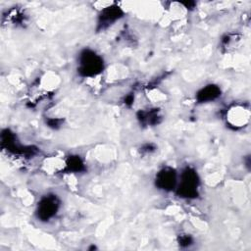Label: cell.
<instances>
[{"instance_id": "obj_1", "label": "cell", "mask_w": 251, "mask_h": 251, "mask_svg": "<svg viewBox=\"0 0 251 251\" xmlns=\"http://www.w3.org/2000/svg\"><path fill=\"white\" fill-rule=\"evenodd\" d=\"M105 69L103 57L95 50L85 47L77 55L76 73L83 78H91L99 75Z\"/></svg>"}, {"instance_id": "obj_2", "label": "cell", "mask_w": 251, "mask_h": 251, "mask_svg": "<svg viewBox=\"0 0 251 251\" xmlns=\"http://www.w3.org/2000/svg\"><path fill=\"white\" fill-rule=\"evenodd\" d=\"M200 176L192 166H185L178 174V180L175 192L180 198L191 200L199 196Z\"/></svg>"}, {"instance_id": "obj_3", "label": "cell", "mask_w": 251, "mask_h": 251, "mask_svg": "<svg viewBox=\"0 0 251 251\" xmlns=\"http://www.w3.org/2000/svg\"><path fill=\"white\" fill-rule=\"evenodd\" d=\"M61 208V199L55 193H47L40 197L36 204L35 216L38 221L48 223L53 220Z\"/></svg>"}, {"instance_id": "obj_4", "label": "cell", "mask_w": 251, "mask_h": 251, "mask_svg": "<svg viewBox=\"0 0 251 251\" xmlns=\"http://www.w3.org/2000/svg\"><path fill=\"white\" fill-rule=\"evenodd\" d=\"M226 123L230 128L237 130L241 129L249 124L250 121V110L249 107L241 104L234 103L230 105L226 111Z\"/></svg>"}, {"instance_id": "obj_5", "label": "cell", "mask_w": 251, "mask_h": 251, "mask_svg": "<svg viewBox=\"0 0 251 251\" xmlns=\"http://www.w3.org/2000/svg\"><path fill=\"white\" fill-rule=\"evenodd\" d=\"M125 16L124 10L117 3H110L109 5L100 9L96 20L97 32L104 31Z\"/></svg>"}, {"instance_id": "obj_6", "label": "cell", "mask_w": 251, "mask_h": 251, "mask_svg": "<svg viewBox=\"0 0 251 251\" xmlns=\"http://www.w3.org/2000/svg\"><path fill=\"white\" fill-rule=\"evenodd\" d=\"M178 180L177 171L171 166L162 167L155 175V187L164 192H172L176 190Z\"/></svg>"}, {"instance_id": "obj_7", "label": "cell", "mask_w": 251, "mask_h": 251, "mask_svg": "<svg viewBox=\"0 0 251 251\" xmlns=\"http://www.w3.org/2000/svg\"><path fill=\"white\" fill-rule=\"evenodd\" d=\"M222 95V89L218 84L208 83L199 88L195 93V100L198 104L214 102Z\"/></svg>"}, {"instance_id": "obj_8", "label": "cell", "mask_w": 251, "mask_h": 251, "mask_svg": "<svg viewBox=\"0 0 251 251\" xmlns=\"http://www.w3.org/2000/svg\"><path fill=\"white\" fill-rule=\"evenodd\" d=\"M63 172L68 174L83 173L86 170L85 163L79 155H70L64 161Z\"/></svg>"}, {"instance_id": "obj_9", "label": "cell", "mask_w": 251, "mask_h": 251, "mask_svg": "<svg viewBox=\"0 0 251 251\" xmlns=\"http://www.w3.org/2000/svg\"><path fill=\"white\" fill-rule=\"evenodd\" d=\"M162 116L157 108L140 110L137 113V119L142 126H156L160 123Z\"/></svg>"}, {"instance_id": "obj_10", "label": "cell", "mask_w": 251, "mask_h": 251, "mask_svg": "<svg viewBox=\"0 0 251 251\" xmlns=\"http://www.w3.org/2000/svg\"><path fill=\"white\" fill-rule=\"evenodd\" d=\"M194 242L193 237L187 233H181L177 237V243L180 248H189Z\"/></svg>"}, {"instance_id": "obj_11", "label": "cell", "mask_w": 251, "mask_h": 251, "mask_svg": "<svg viewBox=\"0 0 251 251\" xmlns=\"http://www.w3.org/2000/svg\"><path fill=\"white\" fill-rule=\"evenodd\" d=\"M156 150V146L153 143H145L140 147V152L150 154Z\"/></svg>"}]
</instances>
